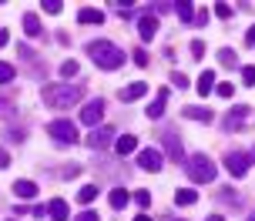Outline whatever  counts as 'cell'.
I'll list each match as a JSON object with an SVG mask.
<instances>
[{
	"mask_svg": "<svg viewBox=\"0 0 255 221\" xmlns=\"http://www.w3.org/2000/svg\"><path fill=\"white\" fill-rule=\"evenodd\" d=\"M13 195L17 198H34L37 195V184L34 181H13Z\"/></svg>",
	"mask_w": 255,
	"mask_h": 221,
	"instance_id": "obj_20",
	"label": "cell"
},
{
	"mask_svg": "<svg viewBox=\"0 0 255 221\" xmlns=\"http://www.w3.org/2000/svg\"><path fill=\"white\" fill-rule=\"evenodd\" d=\"M134 221H151V218H148V215H138V218H134Z\"/></svg>",
	"mask_w": 255,
	"mask_h": 221,
	"instance_id": "obj_42",
	"label": "cell"
},
{
	"mask_svg": "<svg viewBox=\"0 0 255 221\" xmlns=\"http://www.w3.org/2000/svg\"><path fill=\"white\" fill-rule=\"evenodd\" d=\"M7 40H10V34H7V30H3V27H0V47H3V44H7Z\"/></svg>",
	"mask_w": 255,
	"mask_h": 221,
	"instance_id": "obj_41",
	"label": "cell"
},
{
	"mask_svg": "<svg viewBox=\"0 0 255 221\" xmlns=\"http://www.w3.org/2000/svg\"><path fill=\"white\" fill-rule=\"evenodd\" d=\"M252 161H255V151H229L225 154V168H229L232 178H242Z\"/></svg>",
	"mask_w": 255,
	"mask_h": 221,
	"instance_id": "obj_5",
	"label": "cell"
},
{
	"mask_svg": "<svg viewBox=\"0 0 255 221\" xmlns=\"http://www.w3.org/2000/svg\"><path fill=\"white\" fill-rule=\"evenodd\" d=\"M218 64H222V67H235V64H239V57H235V51H229V47H222V51H218Z\"/></svg>",
	"mask_w": 255,
	"mask_h": 221,
	"instance_id": "obj_23",
	"label": "cell"
},
{
	"mask_svg": "<svg viewBox=\"0 0 255 221\" xmlns=\"http://www.w3.org/2000/svg\"><path fill=\"white\" fill-rule=\"evenodd\" d=\"M215 17L229 20V17H232V7H229V3H215Z\"/></svg>",
	"mask_w": 255,
	"mask_h": 221,
	"instance_id": "obj_32",
	"label": "cell"
},
{
	"mask_svg": "<svg viewBox=\"0 0 255 221\" xmlns=\"http://www.w3.org/2000/svg\"><path fill=\"white\" fill-rule=\"evenodd\" d=\"M7 164H10V154H7V151L0 147V168H7Z\"/></svg>",
	"mask_w": 255,
	"mask_h": 221,
	"instance_id": "obj_38",
	"label": "cell"
},
{
	"mask_svg": "<svg viewBox=\"0 0 255 221\" xmlns=\"http://www.w3.org/2000/svg\"><path fill=\"white\" fill-rule=\"evenodd\" d=\"M24 30H27V37H37L40 34V20L34 13H24Z\"/></svg>",
	"mask_w": 255,
	"mask_h": 221,
	"instance_id": "obj_22",
	"label": "cell"
},
{
	"mask_svg": "<svg viewBox=\"0 0 255 221\" xmlns=\"http://www.w3.org/2000/svg\"><path fill=\"white\" fill-rule=\"evenodd\" d=\"M175 201H178V205H185V208H191V205L198 201V191H195V188H181L178 195H175Z\"/></svg>",
	"mask_w": 255,
	"mask_h": 221,
	"instance_id": "obj_21",
	"label": "cell"
},
{
	"mask_svg": "<svg viewBox=\"0 0 255 221\" xmlns=\"http://www.w3.org/2000/svg\"><path fill=\"white\" fill-rule=\"evenodd\" d=\"M205 57V44L202 40H191V61H202Z\"/></svg>",
	"mask_w": 255,
	"mask_h": 221,
	"instance_id": "obj_29",
	"label": "cell"
},
{
	"mask_svg": "<svg viewBox=\"0 0 255 221\" xmlns=\"http://www.w3.org/2000/svg\"><path fill=\"white\" fill-rule=\"evenodd\" d=\"M249 221H255V218H249Z\"/></svg>",
	"mask_w": 255,
	"mask_h": 221,
	"instance_id": "obj_44",
	"label": "cell"
},
{
	"mask_svg": "<svg viewBox=\"0 0 255 221\" xmlns=\"http://www.w3.org/2000/svg\"><path fill=\"white\" fill-rule=\"evenodd\" d=\"M138 30H141V40H151L154 34H158V17H154V13H144L141 24H138Z\"/></svg>",
	"mask_w": 255,
	"mask_h": 221,
	"instance_id": "obj_12",
	"label": "cell"
},
{
	"mask_svg": "<svg viewBox=\"0 0 255 221\" xmlns=\"http://www.w3.org/2000/svg\"><path fill=\"white\" fill-rule=\"evenodd\" d=\"M134 64L144 67V64H148V54H144V51H134Z\"/></svg>",
	"mask_w": 255,
	"mask_h": 221,
	"instance_id": "obj_37",
	"label": "cell"
},
{
	"mask_svg": "<svg viewBox=\"0 0 255 221\" xmlns=\"http://www.w3.org/2000/svg\"><path fill=\"white\" fill-rule=\"evenodd\" d=\"M175 10H178V17L185 20V24H191V20H195V13H191V3H188V0H181Z\"/></svg>",
	"mask_w": 255,
	"mask_h": 221,
	"instance_id": "obj_24",
	"label": "cell"
},
{
	"mask_svg": "<svg viewBox=\"0 0 255 221\" xmlns=\"http://www.w3.org/2000/svg\"><path fill=\"white\" fill-rule=\"evenodd\" d=\"M131 201H134L138 208H148V205H151V195H148V191L141 188V191H134V195H131Z\"/></svg>",
	"mask_w": 255,
	"mask_h": 221,
	"instance_id": "obj_26",
	"label": "cell"
},
{
	"mask_svg": "<svg viewBox=\"0 0 255 221\" xmlns=\"http://www.w3.org/2000/svg\"><path fill=\"white\" fill-rule=\"evenodd\" d=\"M40 97H44V104L54 107V111H67V107H74L77 101H81V91L71 87V84H47Z\"/></svg>",
	"mask_w": 255,
	"mask_h": 221,
	"instance_id": "obj_2",
	"label": "cell"
},
{
	"mask_svg": "<svg viewBox=\"0 0 255 221\" xmlns=\"http://www.w3.org/2000/svg\"><path fill=\"white\" fill-rule=\"evenodd\" d=\"M101 117H104V101H101V97L81 107V124H91V128H98V124H101Z\"/></svg>",
	"mask_w": 255,
	"mask_h": 221,
	"instance_id": "obj_6",
	"label": "cell"
},
{
	"mask_svg": "<svg viewBox=\"0 0 255 221\" xmlns=\"http://www.w3.org/2000/svg\"><path fill=\"white\" fill-rule=\"evenodd\" d=\"M61 7H64L61 0H44V10L47 13H61Z\"/></svg>",
	"mask_w": 255,
	"mask_h": 221,
	"instance_id": "obj_33",
	"label": "cell"
},
{
	"mask_svg": "<svg viewBox=\"0 0 255 221\" xmlns=\"http://www.w3.org/2000/svg\"><path fill=\"white\" fill-rule=\"evenodd\" d=\"M138 164L144 171H161V164H165V154H161V151H158V147H148V151H138Z\"/></svg>",
	"mask_w": 255,
	"mask_h": 221,
	"instance_id": "obj_7",
	"label": "cell"
},
{
	"mask_svg": "<svg viewBox=\"0 0 255 221\" xmlns=\"http://www.w3.org/2000/svg\"><path fill=\"white\" fill-rule=\"evenodd\" d=\"M208 221H222V215H212V218H208Z\"/></svg>",
	"mask_w": 255,
	"mask_h": 221,
	"instance_id": "obj_43",
	"label": "cell"
},
{
	"mask_svg": "<svg viewBox=\"0 0 255 221\" xmlns=\"http://www.w3.org/2000/svg\"><path fill=\"white\" fill-rule=\"evenodd\" d=\"M185 171L195 184H212L215 181V161L208 154H188L185 157Z\"/></svg>",
	"mask_w": 255,
	"mask_h": 221,
	"instance_id": "obj_3",
	"label": "cell"
},
{
	"mask_svg": "<svg viewBox=\"0 0 255 221\" xmlns=\"http://www.w3.org/2000/svg\"><path fill=\"white\" fill-rule=\"evenodd\" d=\"M74 221H98V215H94V211H81Z\"/></svg>",
	"mask_w": 255,
	"mask_h": 221,
	"instance_id": "obj_36",
	"label": "cell"
},
{
	"mask_svg": "<svg viewBox=\"0 0 255 221\" xmlns=\"http://www.w3.org/2000/svg\"><path fill=\"white\" fill-rule=\"evenodd\" d=\"M171 84H175V87H181V91H185V87H188V77H185V74H181V71H171Z\"/></svg>",
	"mask_w": 255,
	"mask_h": 221,
	"instance_id": "obj_31",
	"label": "cell"
},
{
	"mask_svg": "<svg viewBox=\"0 0 255 221\" xmlns=\"http://www.w3.org/2000/svg\"><path fill=\"white\" fill-rule=\"evenodd\" d=\"M195 27H205L208 24V10H202V13H195V20H191Z\"/></svg>",
	"mask_w": 255,
	"mask_h": 221,
	"instance_id": "obj_35",
	"label": "cell"
},
{
	"mask_svg": "<svg viewBox=\"0 0 255 221\" xmlns=\"http://www.w3.org/2000/svg\"><path fill=\"white\" fill-rule=\"evenodd\" d=\"M245 40H249V47H255V27H249V34H245Z\"/></svg>",
	"mask_w": 255,
	"mask_h": 221,
	"instance_id": "obj_40",
	"label": "cell"
},
{
	"mask_svg": "<svg viewBox=\"0 0 255 221\" xmlns=\"http://www.w3.org/2000/svg\"><path fill=\"white\" fill-rule=\"evenodd\" d=\"M242 80H245V87H252V84H255V64L242 67Z\"/></svg>",
	"mask_w": 255,
	"mask_h": 221,
	"instance_id": "obj_30",
	"label": "cell"
},
{
	"mask_svg": "<svg viewBox=\"0 0 255 221\" xmlns=\"http://www.w3.org/2000/svg\"><path fill=\"white\" fill-rule=\"evenodd\" d=\"M77 20H81V24H101V20H104V13L98 10V7H84V10L77 13Z\"/></svg>",
	"mask_w": 255,
	"mask_h": 221,
	"instance_id": "obj_19",
	"label": "cell"
},
{
	"mask_svg": "<svg viewBox=\"0 0 255 221\" xmlns=\"http://www.w3.org/2000/svg\"><path fill=\"white\" fill-rule=\"evenodd\" d=\"M115 151L121 157H128L131 151H138V138H134V134H121V138L115 141Z\"/></svg>",
	"mask_w": 255,
	"mask_h": 221,
	"instance_id": "obj_14",
	"label": "cell"
},
{
	"mask_svg": "<svg viewBox=\"0 0 255 221\" xmlns=\"http://www.w3.org/2000/svg\"><path fill=\"white\" fill-rule=\"evenodd\" d=\"M144 94H148V84H144V80H134L131 87H125V91H121V101H125V104H131V101H138V97H144Z\"/></svg>",
	"mask_w": 255,
	"mask_h": 221,
	"instance_id": "obj_13",
	"label": "cell"
},
{
	"mask_svg": "<svg viewBox=\"0 0 255 221\" xmlns=\"http://www.w3.org/2000/svg\"><path fill=\"white\" fill-rule=\"evenodd\" d=\"M10 111H13L10 101H0V114H10Z\"/></svg>",
	"mask_w": 255,
	"mask_h": 221,
	"instance_id": "obj_39",
	"label": "cell"
},
{
	"mask_svg": "<svg viewBox=\"0 0 255 221\" xmlns=\"http://www.w3.org/2000/svg\"><path fill=\"white\" fill-rule=\"evenodd\" d=\"M212 91H215V71H202V77H198V94L208 97Z\"/></svg>",
	"mask_w": 255,
	"mask_h": 221,
	"instance_id": "obj_17",
	"label": "cell"
},
{
	"mask_svg": "<svg viewBox=\"0 0 255 221\" xmlns=\"http://www.w3.org/2000/svg\"><path fill=\"white\" fill-rule=\"evenodd\" d=\"M47 134H51L54 141H61V144H77V124L74 121H67V117H57V121H51L47 124Z\"/></svg>",
	"mask_w": 255,
	"mask_h": 221,
	"instance_id": "obj_4",
	"label": "cell"
},
{
	"mask_svg": "<svg viewBox=\"0 0 255 221\" xmlns=\"http://www.w3.org/2000/svg\"><path fill=\"white\" fill-rule=\"evenodd\" d=\"M88 54L101 71H118V67L125 64V51H121L118 44H111V40H91Z\"/></svg>",
	"mask_w": 255,
	"mask_h": 221,
	"instance_id": "obj_1",
	"label": "cell"
},
{
	"mask_svg": "<svg viewBox=\"0 0 255 221\" xmlns=\"http://www.w3.org/2000/svg\"><path fill=\"white\" fill-rule=\"evenodd\" d=\"M215 91H218V97H232L235 87H232V84H215Z\"/></svg>",
	"mask_w": 255,
	"mask_h": 221,
	"instance_id": "obj_34",
	"label": "cell"
},
{
	"mask_svg": "<svg viewBox=\"0 0 255 221\" xmlns=\"http://www.w3.org/2000/svg\"><path fill=\"white\" fill-rule=\"evenodd\" d=\"M165 147H168V154H171V157L181 164L185 151H181V141H178V134H175V131H165Z\"/></svg>",
	"mask_w": 255,
	"mask_h": 221,
	"instance_id": "obj_15",
	"label": "cell"
},
{
	"mask_svg": "<svg viewBox=\"0 0 255 221\" xmlns=\"http://www.w3.org/2000/svg\"><path fill=\"white\" fill-rule=\"evenodd\" d=\"M77 71H81L77 61H64V64H61V77H77Z\"/></svg>",
	"mask_w": 255,
	"mask_h": 221,
	"instance_id": "obj_27",
	"label": "cell"
},
{
	"mask_svg": "<svg viewBox=\"0 0 255 221\" xmlns=\"http://www.w3.org/2000/svg\"><path fill=\"white\" fill-rule=\"evenodd\" d=\"M47 211H51V221H67V215H71V211H67V201H64V198H54Z\"/></svg>",
	"mask_w": 255,
	"mask_h": 221,
	"instance_id": "obj_16",
	"label": "cell"
},
{
	"mask_svg": "<svg viewBox=\"0 0 255 221\" xmlns=\"http://www.w3.org/2000/svg\"><path fill=\"white\" fill-rule=\"evenodd\" d=\"M108 201H111V208H115V211H121V208H128V201H131V195H128L125 188H115V191L108 195Z\"/></svg>",
	"mask_w": 255,
	"mask_h": 221,
	"instance_id": "obj_18",
	"label": "cell"
},
{
	"mask_svg": "<svg viewBox=\"0 0 255 221\" xmlns=\"http://www.w3.org/2000/svg\"><path fill=\"white\" fill-rule=\"evenodd\" d=\"M13 80V67L7 61H0V84H10Z\"/></svg>",
	"mask_w": 255,
	"mask_h": 221,
	"instance_id": "obj_28",
	"label": "cell"
},
{
	"mask_svg": "<svg viewBox=\"0 0 255 221\" xmlns=\"http://www.w3.org/2000/svg\"><path fill=\"white\" fill-rule=\"evenodd\" d=\"M249 114H252V107H249V104H239V107H232L229 114H225V124H222V128H225V131H242V128H245L242 121H245Z\"/></svg>",
	"mask_w": 255,
	"mask_h": 221,
	"instance_id": "obj_8",
	"label": "cell"
},
{
	"mask_svg": "<svg viewBox=\"0 0 255 221\" xmlns=\"http://www.w3.org/2000/svg\"><path fill=\"white\" fill-rule=\"evenodd\" d=\"M181 117H188V121H202V124H212V121H215V114H212L208 107H195V104L181 107Z\"/></svg>",
	"mask_w": 255,
	"mask_h": 221,
	"instance_id": "obj_9",
	"label": "cell"
},
{
	"mask_svg": "<svg viewBox=\"0 0 255 221\" xmlns=\"http://www.w3.org/2000/svg\"><path fill=\"white\" fill-rule=\"evenodd\" d=\"M77 198H81V205H88V201H94V198H98V188H94V184H84Z\"/></svg>",
	"mask_w": 255,
	"mask_h": 221,
	"instance_id": "obj_25",
	"label": "cell"
},
{
	"mask_svg": "<svg viewBox=\"0 0 255 221\" xmlns=\"http://www.w3.org/2000/svg\"><path fill=\"white\" fill-rule=\"evenodd\" d=\"M111 138H115V131H111V128H94L88 134V144H91V147H108Z\"/></svg>",
	"mask_w": 255,
	"mask_h": 221,
	"instance_id": "obj_10",
	"label": "cell"
},
{
	"mask_svg": "<svg viewBox=\"0 0 255 221\" xmlns=\"http://www.w3.org/2000/svg\"><path fill=\"white\" fill-rule=\"evenodd\" d=\"M165 104H168V87H161V91H158V97L148 104V117H151V121H158V117L165 114Z\"/></svg>",
	"mask_w": 255,
	"mask_h": 221,
	"instance_id": "obj_11",
	"label": "cell"
}]
</instances>
